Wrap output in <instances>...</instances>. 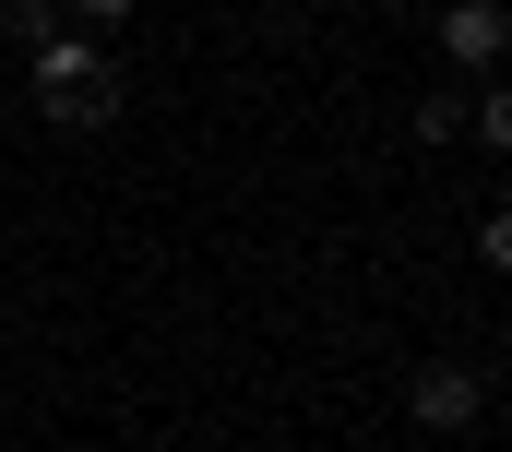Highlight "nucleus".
Listing matches in <instances>:
<instances>
[{
	"label": "nucleus",
	"mask_w": 512,
	"mask_h": 452,
	"mask_svg": "<svg viewBox=\"0 0 512 452\" xmlns=\"http://www.w3.org/2000/svg\"><path fill=\"white\" fill-rule=\"evenodd\" d=\"M24 96H36V119H60V131H108V119L131 108L120 60H108L96 36H36V48H24Z\"/></svg>",
	"instance_id": "f257e3e1"
},
{
	"label": "nucleus",
	"mask_w": 512,
	"mask_h": 452,
	"mask_svg": "<svg viewBox=\"0 0 512 452\" xmlns=\"http://www.w3.org/2000/svg\"><path fill=\"white\" fill-rule=\"evenodd\" d=\"M405 417H417V429H441V441H453V429H477V417H489V381H477V369H465V357H429V369H417V381H405Z\"/></svg>",
	"instance_id": "f03ea898"
},
{
	"label": "nucleus",
	"mask_w": 512,
	"mask_h": 452,
	"mask_svg": "<svg viewBox=\"0 0 512 452\" xmlns=\"http://www.w3.org/2000/svg\"><path fill=\"white\" fill-rule=\"evenodd\" d=\"M501 48H512L501 0H453V12H441V60H453V72H501Z\"/></svg>",
	"instance_id": "7ed1b4c3"
},
{
	"label": "nucleus",
	"mask_w": 512,
	"mask_h": 452,
	"mask_svg": "<svg viewBox=\"0 0 512 452\" xmlns=\"http://www.w3.org/2000/svg\"><path fill=\"white\" fill-rule=\"evenodd\" d=\"M465 143H477V155H512V96H501V84L465 96Z\"/></svg>",
	"instance_id": "20e7f679"
},
{
	"label": "nucleus",
	"mask_w": 512,
	"mask_h": 452,
	"mask_svg": "<svg viewBox=\"0 0 512 452\" xmlns=\"http://www.w3.org/2000/svg\"><path fill=\"white\" fill-rule=\"evenodd\" d=\"M417 143H465V96H453V84L417 96Z\"/></svg>",
	"instance_id": "39448f33"
},
{
	"label": "nucleus",
	"mask_w": 512,
	"mask_h": 452,
	"mask_svg": "<svg viewBox=\"0 0 512 452\" xmlns=\"http://www.w3.org/2000/svg\"><path fill=\"white\" fill-rule=\"evenodd\" d=\"M0 36H12V48H36V36H60V0H0Z\"/></svg>",
	"instance_id": "423d86ee"
},
{
	"label": "nucleus",
	"mask_w": 512,
	"mask_h": 452,
	"mask_svg": "<svg viewBox=\"0 0 512 452\" xmlns=\"http://www.w3.org/2000/svg\"><path fill=\"white\" fill-rule=\"evenodd\" d=\"M72 12H84V24H131L143 0H72Z\"/></svg>",
	"instance_id": "0eeeda50"
}]
</instances>
